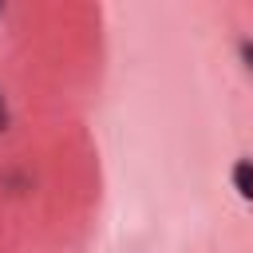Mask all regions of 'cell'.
Segmentation results:
<instances>
[{
    "label": "cell",
    "mask_w": 253,
    "mask_h": 253,
    "mask_svg": "<svg viewBox=\"0 0 253 253\" xmlns=\"http://www.w3.org/2000/svg\"><path fill=\"white\" fill-rule=\"evenodd\" d=\"M233 186H237L241 198L253 202V162H249V158H241V162L233 166Z\"/></svg>",
    "instance_id": "6da1fadb"
},
{
    "label": "cell",
    "mask_w": 253,
    "mask_h": 253,
    "mask_svg": "<svg viewBox=\"0 0 253 253\" xmlns=\"http://www.w3.org/2000/svg\"><path fill=\"white\" fill-rule=\"evenodd\" d=\"M8 126V111H4V95H0V130Z\"/></svg>",
    "instance_id": "3957f363"
},
{
    "label": "cell",
    "mask_w": 253,
    "mask_h": 253,
    "mask_svg": "<svg viewBox=\"0 0 253 253\" xmlns=\"http://www.w3.org/2000/svg\"><path fill=\"white\" fill-rule=\"evenodd\" d=\"M241 55H245V63H249V67H253V43H249V40H245V43H241Z\"/></svg>",
    "instance_id": "7a4b0ae2"
}]
</instances>
